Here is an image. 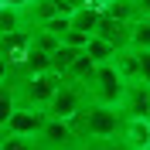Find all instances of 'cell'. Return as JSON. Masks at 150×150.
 <instances>
[{
	"label": "cell",
	"mask_w": 150,
	"mask_h": 150,
	"mask_svg": "<svg viewBox=\"0 0 150 150\" xmlns=\"http://www.w3.org/2000/svg\"><path fill=\"white\" fill-rule=\"evenodd\" d=\"M68 130H72V140H109V137H120L123 130V116L120 109L112 106H96L89 103L82 112H75L68 120Z\"/></svg>",
	"instance_id": "6da1fadb"
},
{
	"label": "cell",
	"mask_w": 150,
	"mask_h": 150,
	"mask_svg": "<svg viewBox=\"0 0 150 150\" xmlns=\"http://www.w3.org/2000/svg\"><path fill=\"white\" fill-rule=\"evenodd\" d=\"M85 92H89V103L96 106H120L123 96V79L116 75L112 62H103V65H92V75L85 79Z\"/></svg>",
	"instance_id": "7a4b0ae2"
},
{
	"label": "cell",
	"mask_w": 150,
	"mask_h": 150,
	"mask_svg": "<svg viewBox=\"0 0 150 150\" xmlns=\"http://www.w3.org/2000/svg\"><path fill=\"white\" fill-rule=\"evenodd\" d=\"M58 79L55 72H45V75H31V79H24V82H17L10 92H14V103H17V109H45L48 99L55 96L58 89Z\"/></svg>",
	"instance_id": "3957f363"
},
{
	"label": "cell",
	"mask_w": 150,
	"mask_h": 150,
	"mask_svg": "<svg viewBox=\"0 0 150 150\" xmlns=\"http://www.w3.org/2000/svg\"><path fill=\"white\" fill-rule=\"evenodd\" d=\"M85 106H89V92H85V85L82 82H58V89H55V96L48 99V106H45V116H51V120H72L75 112H82Z\"/></svg>",
	"instance_id": "277c9868"
},
{
	"label": "cell",
	"mask_w": 150,
	"mask_h": 150,
	"mask_svg": "<svg viewBox=\"0 0 150 150\" xmlns=\"http://www.w3.org/2000/svg\"><path fill=\"white\" fill-rule=\"evenodd\" d=\"M116 109H120L123 120H147V123H150V85H143V82H126Z\"/></svg>",
	"instance_id": "5b68a950"
},
{
	"label": "cell",
	"mask_w": 150,
	"mask_h": 150,
	"mask_svg": "<svg viewBox=\"0 0 150 150\" xmlns=\"http://www.w3.org/2000/svg\"><path fill=\"white\" fill-rule=\"evenodd\" d=\"M34 140H38V147H41V150H65V147H75L68 123H65V120H51V116L41 123V130H38Z\"/></svg>",
	"instance_id": "8992f818"
},
{
	"label": "cell",
	"mask_w": 150,
	"mask_h": 150,
	"mask_svg": "<svg viewBox=\"0 0 150 150\" xmlns=\"http://www.w3.org/2000/svg\"><path fill=\"white\" fill-rule=\"evenodd\" d=\"M45 109H14L10 120L4 123V133L7 137H38L41 123H45Z\"/></svg>",
	"instance_id": "52a82bcc"
},
{
	"label": "cell",
	"mask_w": 150,
	"mask_h": 150,
	"mask_svg": "<svg viewBox=\"0 0 150 150\" xmlns=\"http://www.w3.org/2000/svg\"><path fill=\"white\" fill-rule=\"evenodd\" d=\"M130 28L133 24H123V21H112V17H103V10H99V24H96V38H103L109 41L116 51L123 48H130Z\"/></svg>",
	"instance_id": "ba28073f"
},
{
	"label": "cell",
	"mask_w": 150,
	"mask_h": 150,
	"mask_svg": "<svg viewBox=\"0 0 150 150\" xmlns=\"http://www.w3.org/2000/svg\"><path fill=\"white\" fill-rule=\"evenodd\" d=\"M120 140L126 150H147L150 147V123L147 120H123Z\"/></svg>",
	"instance_id": "9c48e42d"
},
{
	"label": "cell",
	"mask_w": 150,
	"mask_h": 150,
	"mask_svg": "<svg viewBox=\"0 0 150 150\" xmlns=\"http://www.w3.org/2000/svg\"><path fill=\"white\" fill-rule=\"evenodd\" d=\"M96 24H99V7L96 4H82L79 10H72L68 14V28L79 31V34H96Z\"/></svg>",
	"instance_id": "30bf717a"
},
{
	"label": "cell",
	"mask_w": 150,
	"mask_h": 150,
	"mask_svg": "<svg viewBox=\"0 0 150 150\" xmlns=\"http://www.w3.org/2000/svg\"><path fill=\"white\" fill-rule=\"evenodd\" d=\"M103 17H112V21H123V24H137L140 21V10L133 0H112V4H103Z\"/></svg>",
	"instance_id": "8fae6325"
},
{
	"label": "cell",
	"mask_w": 150,
	"mask_h": 150,
	"mask_svg": "<svg viewBox=\"0 0 150 150\" xmlns=\"http://www.w3.org/2000/svg\"><path fill=\"white\" fill-rule=\"evenodd\" d=\"M82 55L92 62V65H103V62H112V55H116V48L109 45V41H103V38H89L85 41V48H82Z\"/></svg>",
	"instance_id": "7c38bea8"
},
{
	"label": "cell",
	"mask_w": 150,
	"mask_h": 150,
	"mask_svg": "<svg viewBox=\"0 0 150 150\" xmlns=\"http://www.w3.org/2000/svg\"><path fill=\"white\" fill-rule=\"evenodd\" d=\"M17 31H28L24 28V14L14 7H4L0 4V38H7V34H17Z\"/></svg>",
	"instance_id": "4fadbf2b"
},
{
	"label": "cell",
	"mask_w": 150,
	"mask_h": 150,
	"mask_svg": "<svg viewBox=\"0 0 150 150\" xmlns=\"http://www.w3.org/2000/svg\"><path fill=\"white\" fill-rule=\"evenodd\" d=\"M130 48L133 51H150V21L147 17H140L130 28Z\"/></svg>",
	"instance_id": "5bb4252c"
},
{
	"label": "cell",
	"mask_w": 150,
	"mask_h": 150,
	"mask_svg": "<svg viewBox=\"0 0 150 150\" xmlns=\"http://www.w3.org/2000/svg\"><path fill=\"white\" fill-rule=\"evenodd\" d=\"M89 75H92V62L79 51V58L68 65V72L62 75V79H65V82H82V85H85V79H89Z\"/></svg>",
	"instance_id": "9a60e30c"
},
{
	"label": "cell",
	"mask_w": 150,
	"mask_h": 150,
	"mask_svg": "<svg viewBox=\"0 0 150 150\" xmlns=\"http://www.w3.org/2000/svg\"><path fill=\"white\" fill-rule=\"evenodd\" d=\"M75 150H126L120 137H109V140H79Z\"/></svg>",
	"instance_id": "2e32d148"
},
{
	"label": "cell",
	"mask_w": 150,
	"mask_h": 150,
	"mask_svg": "<svg viewBox=\"0 0 150 150\" xmlns=\"http://www.w3.org/2000/svg\"><path fill=\"white\" fill-rule=\"evenodd\" d=\"M0 150H41V147H38L34 137H4Z\"/></svg>",
	"instance_id": "e0dca14e"
},
{
	"label": "cell",
	"mask_w": 150,
	"mask_h": 150,
	"mask_svg": "<svg viewBox=\"0 0 150 150\" xmlns=\"http://www.w3.org/2000/svg\"><path fill=\"white\" fill-rule=\"evenodd\" d=\"M17 109V103H14V92H10L7 85H0V130H4V123L10 120V112Z\"/></svg>",
	"instance_id": "ac0fdd59"
},
{
	"label": "cell",
	"mask_w": 150,
	"mask_h": 150,
	"mask_svg": "<svg viewBox=\"0 0 150 150\" xmlns=\"http://www.w3.org/2000/svg\"><path fill=\"white\" fill-rule=\"evenodd\" d=\"M41 31H48V34H55V38H62L68 31V14H55V17H48L45 24H38Z\"/></svg>",
	"instance_id": "d6986e66"
},
{
	"label": "cell",
	"mask_w": 150,
	"mask_h": 150,
	"mask_svg": "<svg viewBox=\"0 0 150 150\" xmlns=\"http://www.w3.org/2000/svg\"><path fill=\"white\" fill-rule=\"evenodd\" d=\"M137 55V82L150 85V51H133Z\"/></svg>",
	"instance_id": "ffe728a7"
},
{
	"label": "cell",
	"mask_w": 150,
	"mask_h": 150,
	"mask_svg": "<svg viewBox=\"0 0 150 150\" xmlns=\"http://www.w3.org/2000/svg\"><path fill=\"white\" fill-rule=\"evenodd\" d=\"M85 0H55V7H58V14H72V10H79Z\"/></svg>",
	"instance_id": "44dd1931"
},
{
	"label": "cell",
	"mask_w": 150,
	"mask_h": 150,
	"mask_svg": "<svg viewBox=\"0 0 150 150\" xmlns=\"http://www.w3.org/2000/svg\"><path fill=\"white\" fill-rule=\"evenodd\" d=\"M0 4H4V7H14V10H24L31 0H0Z\"/></svg>",
	"instance_id": "7402d4cb"
},
{
	"label": "cell",
	"mask_w": 150,
	"mask_h": 150,
	"mask_svg": "<svg viewBox=\"0 0 150 150\" xmlns=\"http://www.w3.org/2000/svg\"><path fill=\"white\" fill-rule=\"evenodd\" d=\"M7 68H10V62H7V58H0V82L7 79Z\"/></svg>",
	"instance_id": "603a6c76"
},
{
	"label": "cell",
	"mask_w": 150,
	"mask_h": 150,
	"mask_svg": "<svg viewBox=\"0 0 150 150\" xmlns=\"http://www.w3.org/2000/svg\"><path fill=\"white\" fill-rule=\"evenodd\" d=\"M103 4H112V0H99V4H96V7H103Z\"/></svg>",
	"instance_id": "cb8c5ba5"
},
{
	"label": "cell",
	"mask_w": 150,
	"mask_h": 150,
	"mask_svg": "<svg viewBox=\"0 0 150 150\" xmlns=\"http://www.w3.org/2000/svg\"><path fill=\"white\" fill-rule=\"evenodd\" d=\"M4 137H7V133H4V130H0V140H4Z\"/></svg>",
	"instance_id": "d4e9b609"
},
{
	"label": "cell",
	"mask_w": 150,
	"mask_h": 150,
	"mask_svg": "<svg viewBox=\"0 0 150 150\" xmlns=\"http://www.w3.org/2000/svg\"><path fill=\"white\" fill-rule=\"evenodd\" d=\"M147 150H150V147H147Z\"/></svg>",
	"instance_id": "484cf974"
}]
</instances>
